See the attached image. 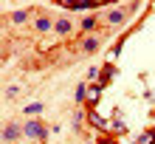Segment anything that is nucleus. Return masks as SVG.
Instances as JSON below:
<instances>
[{"label":"nucleus","mask_w":155,"mask_h":144,"mask_svg":"<svg viewBox=\"0 0 155 144\" xmlns=\"http://www.w3.org/2000/svg\"><path fill=\"white\" fill-rule=\"evenodd\" d=\"M96 25H99V17L96 14H85V17H82V31H93Z\"/></svg>","instance_id":"nucleus-7"},{"label":"nucleus","mask_w":155,"mask_h":144,"mask_svg":"<svg viewBox=\"0 0 155 144\" xmlns=\"http://www.w3.org/2000/svg\"><path fill=\"white\" fill-rule=\"evenodd\" d=\"M17 93H20V88H17V85H12V88H8V91H6V99H14Z\"/></svg>","instance_id":"nucleus-12"},{"label":"nucleus","mask_w":155,"mask_h":144,"mask_svg":"<svg viewBox=\"0 0 155 144\" xmlns=\"http://www.w3.org/2000/svg\"><path fill=\"white\" fill-rule=\"evenodd\" d=\"M42 110H45V105H42V102H31V105H25V107H23V113H25V116H40Z\"/></svg>","instance_id":"nucleus-8"},{"label":"nucleus","mask_w":155,"mask_h":144,"mask_svg":"<svg viewBox=\"0 0 155 144\" xmlns=\"http://www.w3.org/2000/svg\"><path fill=\"white\" fill-rule=\"evenodd\" d=\"M25 20H28V8H25V12H14V14H12V23H17V25L25 23Z\"/></svg>","instance_id":"nucleus-10"},{"label":"nucleus","mask_w":155,"mask_h":144,"mask_svg":"<svg viewBox=\"0 0 155 144\" xmlns=\"http://www.w3.org/2000/svg\"><path fill=\"white\" fill-rule=\"evenodd\" d=\"M20 136H23V124L8 122V124H6V130H3V139H6V141H17Z\"/></svg>","instance_id":"nucleus-2"},{"label":"nucleus","mask_w":155,"mask_h":144,"mask_svg":"<svg viewBox=\"0 0 155 144\" xmlns=\"http://www.w3.org/2000/svg\"><path fill=\"white\" fill-rule=\"evenodd\" d=\"M99 48H102V40H99L96 34H87V37L82 40V51H85V54H93V51H99Z\"/></svg>","instance_id":"nucleus-4"},{"label":"nucleus","mask_w":155,"mask_h":144,"mask_svg":"<svg viewBox=\"0 0 155 144\" xmlns=\"http://www.w3.org/2000/svg\"><path fill=\"white\" fill-rule=\"evenodd\" d=\"M99 144H118V141H116V139H102Z\"/></svg>","instance_id":"nucleus-14"},{"label":"nucleus","mask_w":155,"mask_h":144,"mask_svg":"<svg viewBox=\"0 0 155 144\" xmlns=\"http://www.w3.org/2000/svg\"><path fill=\"white\" fill-rule=\"evenodd\" d=\"M99 93H102V85H93V88H90V93H87V102L93 105L96 99H99Z\"/></svg>","instance_id":"nucleus-11"},{"label":"nucleus","mask_w":155,"mask_h":144,"mask_svg":"<svg viewBox=\"0 0 155 144\" xmlns=\"http://www.w3.org/2000/svg\"><path fill=\"white\" fill-rule=\"evenodd\" d=\"M104 20L110 23L113 28H116V25H124V20H127V12H124V8H110V12H107V17H104Z\"/></svg>","instance_id":"nucleus-3"},{"label":"nucleus","mask_w":155,"mask_h":144,"mask_svg":"<svg viewBox=\"0 0 155 144\" xmlns=\"http://www.w3.org/2000/svg\"><path fill=\"white\" fill-rule=\"evenodd\" d=\"M34 25H37V31H40V34H45V31H51V28H54L57 23H54V20H51L48 14H40V17H37V23H34Z\"/></svg>","instance_id":"nucleus-6"},{"label":"nucleus","mask_w":155,"mask_h":144,"mask_svg":"<svg viewBox=\"0 0 155 144\" xmlns=\"http://www.w3.org/2000/svg\"><path fill=\"white\" fill-rule=\"evenodd\" d=\"M87 93H90V91H87V85L82 82V85L76 88V96H74V99H76V105H82V102H85V99H87Z\"/></svg>","instance_id":"nucleus-9"},{"label":"nucleus","mask_w":155,"mask_h":144,"mask_svg":"<svg viewBox=\"0 0 155 144\" xmlns=\"http://www.w3.org/2000/svg\"><path fill=\"white\" fill-rule=\"evenodd\" d=\"M23 136L25 139H48V130H45L42 122H25L23 124Z\"/></svg>","instance_id":"nucleus-1"},{"label":"nucleus","mask_w":155,"mask_h":144,"mask_svg":"<svg viewBox=\"0 0 155 144\" xmlns=\"http://www.w3.org/2000/svg\"><path fill=\"white\" fill-rule=\"evenodd\" d=\"M54 31H57L59 37H68V34L74 31V23H71L68 17H59V20H57V25H54Z\"/></svg>","instance_id":"nucleus-5"},{"label":"nucleus","mask_w":155,"mask_h":144,"mask_svg":"<svg viewBox=\"0 0 155 144\" xmlns=\"http://www.w3.org/2000/svg\"><path fill=\"white\" fill-rule=\"evenodd\" d=\"M74 127H76V130L82 127V110H76V113H74Z\"/></svg>","instance_id":"nucleus-13"}]
</instances>
